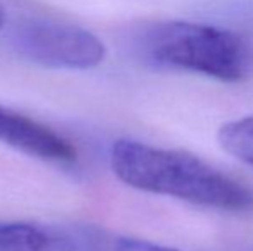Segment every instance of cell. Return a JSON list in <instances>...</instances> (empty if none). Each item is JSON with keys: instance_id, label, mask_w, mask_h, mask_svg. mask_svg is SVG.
<instances>
[{"instance_id": "obj_1", "label": "cell", "mask_w": 253, "mask_h": 251, "mask_svg": "<svg viewBox=\"0 0 253 251\" xmlns=\"http://www.w3.org/2000/svg\"><path fill=\"white\" fill-rule=\"evenodd\" d=\"M114 174L134 189L217 210H247L253 191L186 151L117 140L110 146Z\"/></svg>"}, {"instance_id": "obj_2", "label": "cell", "mask_w": 253, "mask_h": 251, "mask_svg": "<svg viewBox=\"0 0 253 251\" xmlns=\"http://www.w3.org/2000/svg\"><path fill=\"white\" fill-rule=\"evenodd\" d=\"M136 55L155 69L188 71L226 83L253 72V45L243 33L190 21L148 24L134 38Z\"/></svg>"}, {"instance_id": "obj_3", "label": "cell", "mask_w": 253, "mask_h": 251, "mask_svg": "<svg viewBox=\"0 0 253 251\" xmlns=\"http://www.w3.org/2000/svg\"><path fill=\"white\" fill-rule=\"evenodd\" d=\"M10 41L21 57L53 69H91L105 57V47L93 33L53 21H26Z\"/></svg>"}, {"instance_id": "obj_4", "label": "cell", "mask_w": 253, "mask_h": 251, "mask_svg": "<svg viewBox=\"0 0 253 251\" xmlns=\"http://www.w3.org/2000/svg\"><path fill=\"white\" fill-rule=\"evenodd\" d=\"M0 143L47 162H73L76 158L74 146L55 131L2 105Z\"/></svg>"}, {"instance_id": "obj_5", "label": "cell", "mask_w": 253, "mask_h": 251, "mask_svg": "<svg viewBox=\"0 0 253 251\" xmlns=\"http://www.w3.org/2000/svg\"><path fill=\"white\" fill-rule=\"evenodd\" d=\"M0 251H76V239L48 225L0 220Z\"/></svg>"}, {"instance_id": "obj_6", "label": "cell", "mask_w": 253, "mask_h": 251, "mask_svg": "<svg viewBox=\"0 0 253 251\" xmlns=\"http://www.w3.org/2000/svg\"><path fill=\"white\" fill-rule=\"evenodd\" d=\"M76 251H177L145 239L116 234L105 229L86 227L73 232Z\"/></svg>"}, {"instance_id": "obj_7", "label": "cell", "mask_w": 253, "mask_h": 251, "mask_svg": "<svg viewBox=\"0 0 253 251\" xmlns=\"http://www.w3.org/2000/svg\"><path fill=\"white\" fill-rule=\"evenodd\" d=\"M217 138L224 151L253 167V115L226 122Z\"/></svg>"}, {"instance_id": "obj_8", "label": "cell", "mask_w": 253, "mask_h": 251, "mask_svg": "<svg viewBox=\"0 0 253 251\" xmlns=\"http://www.w3.org/2000/svg\"><path fill=\"white\" fill-rule=\"evenodd\" d=\"M217 12L241 26L253 28V0H229L219 7Z\"/></svg>"}, {"instance_id": "obj_9", "label": "cell", "mask_w": 253, "mask_h": 251, "mask_svg": "<svg viewBox=\"0 0 253 251\" xmlns=\"http://www.w3.org/2000/svg\"><path fill=\"white\" fill-rule=\"evenodd\" d=\"M2 23H3V12L0 10V26H2Z\"/></svg>"}]
</instances>
